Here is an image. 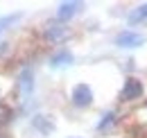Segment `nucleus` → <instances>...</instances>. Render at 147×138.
Listing matches in <instances>:
<instances>
[{"label": "nucleus", "instance_id": "nucleus-1", "mask_svg": "<svg viewBox=\"0 0 147 138\" xmlns=\"http://www.w3.org/2000/svg\"><path fill=\"white\" fill-rule=\"evenodd\" d=\"M143 91H145V86H143L140 79L129 77L127 82H125V86H122V91H120V100L122 102H134V100H138L143 95Z\"/></svg>", "mask_w": 147, "mask_h": 138}, {"label": "nucleus", "instance_id": "nucleus-2", "mask_svg": "<svg viewBox=\"0 0 147 138\" xmlns=\"http://www.w3.org/2000/svg\"><path fill=\"white\" fill-rule=\"evenodd\" d=\"M70 100L77 109H88L93 104V91L88 84H77L73 88V95H70Z\"/></svg>", "mask_w": 147, "mask_h": 138}, {"label": "nucleus", "instance_id": "nucleus-3", "mask_svg": "<svg viewBox=\"0 0 147 138\" xmlns=\"http://www.w3.org/2000/svg\"><path fill=\"white\" fill-rule=\"evenodd\" d=\"M43 36H45V41H50V43H59V41H63V39L68 36V27H66L63 23H59V20H50V23L45 25V30H43Z\"/></svg>", "mask_w": 147, "mask_h": 138}, {"label": "nucleus", "instance_id": "nucleus-4", "mask_svg": "<svg viewBox=\"0 0 147 138\" xmlns=\"http://www.w3.org/2000/svg\"><path fill=\"white\" fill-rule=\"evenodd\" d=\"M115 45L118 48H140V45H145V36L138 32H120L115 36Z\"/></svg>", "mask_w": 147, "mask_h": 138}, {"label": "nucleus", "instance_id": "nucleus-5", "mask_svg": "<svg viewBox=\"0 0 147 138\" xmlns=\"http://www.w3.org/2000/svg\"><path fill=\"white\" fill-rule=\"evenodd\" d=\"M18 88L23 95H30L32 93V88H34V72L30 66H25V68L18 72Z\"/></svg>", "mask_w": 147, "mask_h": 138}, {"label": "nucleus", "instance_id": "nucleus-6", "mask_svg": "<svg viewBox=\"0 0 147 138\" xmlns=\"http://www.w3.org/2000/svg\"><path fill=\"white\" fill-rule=\"evenodd\" d=\"M79 9H82V2H61V5H59V9H57V18H59V23H61V20L73 18Z\"/></svg>", "mask_w": 147, "mask_h": 138}, {"label": "nucleus", "instance_id": "nucleus-7", "mask_svg": "<svg viewBox=\"0 0 147 138\" xmlns=\"http://www.w3.org/2000/svg\"><path fill=\"white\" fill-rule=\"evenodd\" d=\"M32 127L36 131H41V134H45V136L55 131V122L50 120V116H34L32 118Z\"/></svg>", "mask_w": 147, "mask_h": 138}, {"label": "nucleus", "instance_id": "nucleus-8", "mask_svg": "<svg viewBox=\"0 0 147 138\" xmlns=\"http://www.w3.org/2000/svg\"><path fill=\"white\" fill-rule=\"evenodd\" d=\"M73 64V52L70 50H59L50 57V66L52 68H61V66H70Z\"/></svg>", "mask_w": 147, "mask_h": 138}, {"label": "nucleus", "instance_id": "nucleus-9", "mask_svg": "<svg viewBox=\"0 0 147 138\" xmlns=\"http://www.w3.org/2000/svg\"><path fill=\"white\" fill-rule=\"evenodd\" d=\"M118 120V116H115V111H107L104 116H102V120L97 122V131H107L113 122Z\"/></svg>", "mask_w": 147, "mask_h": 138}, {"label": "nucleus", "instance_id": "nucleus-10", "mask_svg": "<svg viewBox=\"0 0 147 138\" xmlns=\"http://www.w3.org/2000/svg\"><path fill=\"white\" fill-rule=\"evenodd\" d=\"M145 18H147V5H140V7H136V9L129 14V23L136 25V23H140V20H145Z\"/></svg>", "mask_w": 147, "mask_h": 138}, {"label": "nucleus", "instance_id": "nucleus-11", "mask_svg": "<svg viewBox=\"0 0 147 138\" xmlns=\"http://www.w3.org/2000/svg\"><path fill=\"white\" fill-rule=\"evenodd\" d=\"M16 20H20V14H9V16H2V18H0V34H2L9 25H14Z\"/></svg>", "mask_w": 147, "mask_h": 138}, {"label": "nucleus", "instance_id": "nucleus-12", "mask_svg": "<svg viewBox=\"0 0 147 138\" xmlns=\"http://www.w3.org/2000/svg\"><path fill=\"white\" fill-rule=\"evenodd\" d=\"M0 138H9V136H7V134H0Z\"/></svg>", "mask_w": 147, "mask_h": 138}]
</instances>
